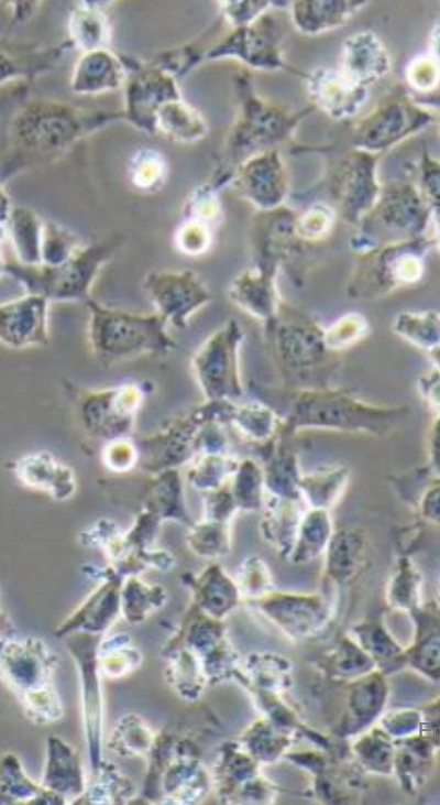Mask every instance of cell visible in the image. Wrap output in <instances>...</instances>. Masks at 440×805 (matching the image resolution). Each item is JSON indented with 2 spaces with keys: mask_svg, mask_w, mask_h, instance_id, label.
<instances>
[{
  "mask_svg": "<svg viewBox=\"0 0 440 805\" xmlns=\"http://www.w3.org/2000/svg\"><path fill=\"white\" fill-rule=\"evenodd\" d=\"M140 392L125 384L89 394L82 403V415L88 427L97 431L124 432L139 406Z\"/></svg>",
  "mask_w": 440,
  "mask_h": 805,
  "instance_id": "obj_7",
  "label": "cell"
},
{
  "mask_svg": "<svg viewBox=\"0 0 440 805\" xmlns=\"http://www.w3.org/2000/svg\"><path fill=\"white\" fill-rule=\"evenodd\" d=\"M239 427L255 442H261L265 446L274 440L277 436L276 415L265 406L251 405L241 407L233 412Z\"/></svg>",
  "mask_w": 440,
  "mask_h": 805,
  "instance_id": "obj_13",
  "label": "cell"
},
{
  "mask_svg": "<svg viewBox=\"0 0 440 805\" xmlns=\"http://www.w3.org/2000/svg\"><path fill=\"white\" fill-rule=\"evenodd\" d=\"M301 501L266 493L263 503L262 532L279 552L288 555L294 546L304 509Z\"/></svg>",
  "mask_w": 440,
  "mask_h": 805,
  "instance_id": "obj_8",
  "label": "cell"
},
{
  "mask_svg": "<svg viewBox=\"0 0 440 805\" xmlns=\"http://www.w3.org/2000/svg\"><path fill=\"white\" fill-rule=\"evenodd\" d=\"M88 341L94 356L109 366L143 355H168L177 344L158 314L113 308L89 297Z\"/></svg>",
  "mask_w": 440,
  "mask_h": 805,
  "instance_id": "obj_1",
  "label": "cell"
},
{
  "mask_svg": "<svg viewBox=\"0 0 440 805\" xmlns=\"http://www.w3.org/2000/svg\"><path fill=\"white\" fill-rule=\"evenodd\" d=\"M265 478L263 467L252 460L239 465L235 471L232 497L238 508L257 510L265 500Z\"/></svg>",
  "mask_w": 440,
  "mask_h": 805,
  "instance_id": "obj_12",
  "label": "cell"
},
{
  "mask_svg": "<svg viewBox=\"0 0 440 805\" xmlns=\"http://www.w3.org/2000/svg\"><path fill=\"white\" fill-rule=\"evenodd\" d=\"M148 298L168 325L187 327L190 317L211 301L202 280L193 271H155L143 282Z\"/></svg>",
  "mask_w": 440,
  "mask_h": 805,
  "instance_id": "obj_5",
  "label": "cell"
},
{
  "mask_svg": "<svg viewBox=\"0 0 440 805\" xmlns=\"http://www.w3.org/2000/svg\"><path fill=\"white\" fill-rule=\"evenodd\" d=\"M241 328L229 322L211 334L194 352V374L210 401H227L241 394L238 349Z\"/></svg>",
  "mask_w": 440,
  "mask_h": 805,
  "instance_id": "obj_4",
  "label": "cell"
},
{
  "mask_svg": "<svg viewBox=\"0 0 440 805\" xmlns=\"http://www.w3.org/2000/svg\"><path fill=\"white\" fill-rule=\"evenodd\" d=\"M420 515L432 523H440V486H432L422 491L419 498L409 501Z\"/></svg>",
  "mask_w": 440,
  "mask_h": 805,
  "instance_id": "obj_14",
  "label": "cell"
},
{
  "mask_svg": "<svg viewBox=\"0 0 440 805\" xmlns=\"http://www.w3.org/2000/svg\"><path fill=\"white\" fill-rule=\"evenodd\" d=\"M439 40H440V39H439ZM438 46H439V51H438V54H439V56H440V43H438Z\"/></svg>",
  "mask_w": 440,
  "mask_h": 805,
  "instance_id": "obj_16",
  "label": "cell"
},
{
  "mask_svg": "<svg viewBox=\"0 0 440 805\" xmlns=\"http://www.w3.org/2000/svg\"><path fill=\"white\" fill-rule=\"evenodd\" d=\"M429 454L431 467L438 477H440V418L436 422L431 432Z\"/></svg>",
  "mask_w": 440,
  "mask_h": 805,
  "instance_id": "obj_15",
  "label": "cell"
},
{
  "mask_svg": "<svg viewBox=\"0 0 440 805\" xmlns=\"http://www.w3.org/2000/svg\"><path fill=\"white\" fill-rule=\"evenodd\" d=\"M400 417L397 407L371 406L340 392L309 390L296 398L287 427L294 432L318 428L383 436Z\"/></svg>",
  "mask_w": 440,
  "mask_h": 805,
  "instance_id": "obj_2",
  "label": "cell"
},
{
  "mask_svg": "<svg viewBox=\"0 0 440 805\" xmlns=\"http://www.w3.org/2000/svg\"><path fill=\"white\" fill-rule=\"evenodd\" d=\"M106 258L100 250H89L55 265L6 263L2 273L21 284L25 293L41 295L50 302L85 303Z\"/></svg>",
  "mask_w": 440,
  "mask_h": 805,
  "instance_id": "obj_3",
  "label": "cell"
},
{
  "mask_svg": "<svg viewBox=\"0 0 440 805\" xmlns=\"http://www.w3.org/2000/svg\"><path fill=\"white\" fill-rule=\"evenodd\" d=\"M350 475V469L344 465L329 466L301 475L299 490L304 505L330 511L343 497Z\"/></svg>",
  "mask_w": 440,
  "mask_h": 805,
  "instance_id": "obj_9",
  "label": "cell"
},
{
  "mask_svg": "<svg viewBox=\"0 0 440 805\" xmlns=\"http://www.w3.org/2000/svg\"><path fill=\"white\" fill-rule=\"evenodd\" d=\"M366 547L362 530L342 527L336 530L326 550L329 573L339 579H346L358 569Z\"/></svg>",
  "mask_w": 440,
  "mask_h": 805,
  "instance_id": "obj_11",
  "label": "cell"
},
{
  "mask_svg": "<svg viewBox=\"0 0 440 805\" xmlns=\"http://www.w3.org/2000/svg\"><path fill=\"white\" fill-rule=\"evenodd\" d=\"M334 531L329 510L306 508L289 556L296 561L318 556L326 552Z\"/></svg>",
  "mask_w": 440,
  "mask_h": 805,
  "instance_id": "obj_10",
  "label": "cell"
},
{
  "mask_svg": "<svg viewBox=\"0 0 440 805\" xmlns=\"http://www.w3.org/2000/svg\"><path fill=\"white\" fill-rule=\"evenodd\" d=\"M50 301L41 295H25L0 306V340L8 348L22 349L48 344Z\"/></svg>",
  "mask_w": 440,
  "mask_h": 805,
  "instance_id": "obj_6",
  "label": "cell"
}]
</instances>
